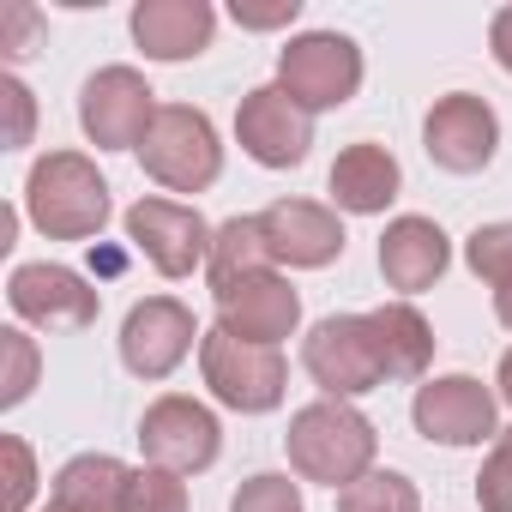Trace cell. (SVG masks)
I'll list each match as a JSON object with an SVG mask.
<instances>
[{"label":"cell","instance_id":"32","mask_svg":"<svg viewBox=\"0 0 512 512\" xmlns=\"http://www.w3.org/2000/svg\"><path fill=\"white\" fill-rule=\"evenodd\" d=\"M0 97L13 103V151H19V145H31V115H37L31 109V91L19 79H0Z\"/></svg>","mask_w":512,"mask_h":512},{"label":"cell","instance_id":"13","mask_svg":"<svg viewBox=\"0 0 512 512\" xmlns=\"http://www.w3.org/2000/svg\"><path fill=\"white\" fill-rule=\"evenodd\" d=\"M7 302L25 326H43V332H85L97 326V308H103V296L73 266H49V260L19 266L7 278Z\"/></svg>","mask_w":512,"mask_h":512},{"label":"cell","instance_id":"5","mask_svg":"<svg viewBox=\"0 0 512 512\" xmlns=\"http://www.w3.org/2000/svg\"><path fill=\"white\" fill-rule=\"evenodd\" d=\"M278 85H284L308 115L344 109V103L362 91V49H356L344 31L290 37V49L278 55Z\"/></svg>","mask_w":512,"mask_h":512},{"label":"cell","instance_id":"16","mask_svg":"<svg viewBox=\"0 0 512 512\" xmlns=\"http://www.w3.org/2000/svg\"><path fill=\"white\" fill-rule=\"evenodd\" d=\"M260 235H266V253L278 266H296V272H320L332 260H344V223L332 205L320 199H278L260 211Z\"/></svg>","mask_w":512,"mask_h":512},{"label":"cell","instance_id":"29","mask_svg":"<svg viewBox=\"0 0 512 512\" xmlns=\"http://www.w3.org/2000/svg\"><path fill=\"white\" fill-rule=\"evenodd\" d=\"M0 446H7V464H13L7 512H25V506H31V494H37V458H31V446H25L19 434H7V440H0Z\"/></svg>","mask_w":512,"mask_h":512},{"label":"cell","instance_id":"22","mask_svg":"<svg viewBox=\"0 0 512 512\" xmlns=\"http://www.w3.org/2000/svg\"><path fill=\"white\" fill-rule=\"evenodd\" d=\"M272 253H266V235H260V217H229L217 235H211V260H205V278L211 284H229V278H247V272H266Z\"/></svg>","mask_w":512,"mask_h":512},{"label":"cell","instance_id":"25","mask_svg":"<svg viewBox=\"0 0 512 512\" xmlns=\"http://www.w3.org/2000/svg\"><path fill=\"white\" fill-rule=\"evenodd\" d=\"M229 512H302V482H290L284 470H260L235 488Z\"/></svg>","mask_w":512,"mask_h":512},{"label":"cell","instance_id":"9","mask_svg":"<svg viewBox=\"0 0 512 512\" xmlns=\"http://www.w3.org/2000/svg\"><path fill=\"white\" fill-rule=\"evenodd\" d=\"M139 446L151 464L175 470V476H199L217 464L223 452V428L217 416L199 404V398H181V392H163L145 416H139Z\"/></svg>","mask_w":512,"mask_h":512},{"label":"cell","instance_id":"35","mask_svg":"<svg viewBox=\"0 0 512 512\" xmlns=\"http://www.w3.org/2000/svg\"><path fill=\"white\" fill-rule=\"evenodd\" d=\"M500 398H506V404H512V350H506V356H500Z\"/></svg>","mask_w":512,"mask_h":512},{"label":"cell","instance_id":"6","mask_svg":"<svg viewBox=\"0 0 512 512\" xmlns=\"http://www.w3.org/2000/svg\"><path fill=\"white\" fill-rule=\"evenodd\" d=\"M302 368L314 374V386L326 398H362L374 386H386V368H380V344H374V326L368 314H332L308 332L302 344Z\"/></svg>","mask_w":512,"mask_h":512},{"label":"cell","instance_id":"8","mask_svg":"<svg viewBox=\"0 0 512 512\" xmlns=\"http://www.w3.org/2000/svg\"><path fill=\"white\" fill-rule=\"evenodd\" d=\"M211 302H217V326L229 338H247V344H272L278 350L302 326V296L272 266L247 272V278H229V284H211Z\"/></svg>","mask_w":512,"mask_h":512},{"label":"cell","instance_id":"23","mask_svg":"<svg viewBox=\"0 0 512 512\" xmlns=\"http://www.w3.org/2000/svg\"><path fill=\"white\" fill-rule=\"evenodd\" d=\"M338 512H422V494L398 470H368L362 482H350L338 494Z\"/></svg>","mask_w":512,"mask_h":512},{"label":"cell","instance_id":"2","mask_svg":"<svg viewBox=\"0 0 512 512\" xmlns=\"http://www.w3.org/2000/svg\"><path fill=\"white\" fill-rule=\"evenodd\" d=\"M25 211L49 241H91L109 223V181L85 151H49L31 163Z\"/></svg>","mask_w":512,"mask_h":512},{"label":"cell","instance_id":"12","mask_svg":"<svg viewBox=\"0 0 512 512\" xmlns=\"http://www.w3.org/2000/svg\"><path fill=\"white\" fill-rule=\"evenodd\" d=\"M422 145L446 175H476L494 163L500 121L476 91H446V97H434V109L422 121Z\"/></svg>","mask_w":512,"mask_h":512},{"label":"cell","instance_id":"7","mask_svg":"<svg viewBox=\"0 0 512 512\" xmlns=\"http://www.w3.org/2000/svg\"><path fill=\"white\" fill-rule=\"evenodd\" d=\"M157 121V91L133 67H97L79 91V127L97 151H139Z\"/></svg>","mask_w":512,"mask_h":512},{"label":"cell","instance_id":"10","mask_svg":"<svg viewBox=\"0 0 512 512\" xmlns=\"http://www.w3.org/2000/svg\"><path fill=\"white\" fill-rule=\"evenodd\" d=\"M235 139L260 169H296V163H308L314 115L284 85H260V91H247L241 109H235Z\"/></svg>","mask_w":512,"mask_h":512},{"label":"cell","instance_id":"14","mask_svg":"<svg viewBox=\"0 0 512 512\" xmlns=\"http://www.w3.org/2000/svg\"><path fill=\"white\" fill-rule=\"evenodd\" d=\"M193 338H199V326H193L187 302H175V296H145V302H133L127 320H121V362H127V374H139V380H169V374L187 362Z\"/></svg>","mask_w":512,"mask_h":512},{"label":"cell","instance_id":"36","mask_svg":"<svg viewBox=\"0 0 512 512\" xmlns=\"http://www.w3.org/2000/svg\"><path fill=\"white\" fill-rule=\"evenodd\" d=\"M43 512H61V506H43Z\"/></svg>","mask_w":512,"mask_h":512},{"label":"cell","instance_id":"28","mask_svg":"<svg viewBox=\"0 0 512 512\" xmlns=\"http://www.w3.org/2000/svg\"><path fill=\"white\" fill-rule=\"evenodd\" d=\"M0 350H7V380H0V404H25L37 386V344L25 332H0Z\"/></svg>","mask_w":512,"mask_h":512},{"label":"cell","instance_id":"24","mask_svg":"<svg viewBox=\"0 0 512 512\" xmlns=\"http://www.w3.org/2000/svg\"><path fill=\"white\" fill-rule=\"evenodd\" d=\"M464 260H470V272H476L488 290H506V284H512V217L482 223V229L464 241Z\"/></svg>","mask_w":512,"mask_h":512},{"label":"cell","instance_id":"19","mask_svg":"<svg viewBox=\"0 0 512 512\" xmlns=\"http://www.w3.org/2000/svg\"><path fill=\"white\" fill-rule=\"evenodd\" d=\"M326 187H332V205H338V211L374 217V211H386V205L398 199L404 169H398V157H392L386 145L362 139V145L338 151V163H332V181H326Z\"/></svg>","mask_w":512,"mask_h":512},{"label":"cell","instance_id":"21","mask_svg":"<svg viewBox=\"0 0 512 512\" xmlns=\"http://www.w3.org/2000/svg\"><path fill=\"white\" fill-rule=\"evenodd\" d=\"M374 326V344H380V368H386V386H410L428 374L434 362V326L410 308V302H386L368 314Z\"/></svg>","mask_w":512,"mask_h":512},{"label":"cell","instance_id":"30","mask_svg":"<svg viewBox=\"0 0 512 512\" xmlns=\"http://www.w3.org/2000/svg\"><path fill=\"white\" fill-rule=\"evenodd\" d=\"M235 25H247V31H278V25H296V13H302V0H278V7H247V0H235Z\"/></svg>","mask_w":512,"mask_h":512},{"label":"cell","instance_id":"20","mask_svg":"<svg viewBox=\"0 0 512 512\" xmlns=\"http://www.w3.org/2000/svg\"><path fill=\"white\" fill-rule=\"evenodd\" d=\"M127 488H133V470L109 452H79L55 470L49 482V506L61 512H127Z\"/></svg>","mask_w":512,"mask_h":512},{"label":"cell","instance_id":"34","mask_svg":"<svg viewBox=\"0 0 512 512\" xmlns=\"http://www.w3.org/2000/svg\"><path fill=\"white\" fill-rule=\"evenodd\" d=\"M494 314H500V326L512 332V284H506V290H494Z\"/></svg>","mask_w":512,"mask_h":512},{"label":"cell","instance_id":"27","mask_svg":"<svg viewBox=\"0 0 512 512\" xmlns=\"http://www.w3.org/2000/svg\"><path fill=\"white\" fill-rule=\"evenodd\" d=\"M476 500L482 512H512V428L494 434V452L482 458V476H476Z\"/></svg>","mask_w":512,"mask_h":512},{"label":"cell","instance_id":"3","mask_svg":"<svg viewBox=\"0 0 512 512\" xmlns=\"http://www.w3.org/2000/svg\"><path fill=\"white\" fill-rule=\"evenodd\" d=\"M199 374H205L211 398L229 404V410H241V416H266V410H278V404H284V386H290L284 350L229 338L223 326L199 338Z\"/></svg>","mask_w":512,"mask_h":512},{"label":"cell","instance_id":"18","mask_svg":"<svg viewBox=\"0 0 512 512\" xmlns=\"http://www.w3.org/2000/svg\"><path fill=\"white\" fill-rule=\"evenodd\" d=\"M217 13L205 0H139L133 7V43L151 61H193L211 49Z\"/></svg>","mask_w":512,"mask_h":512},{"label":"cell","instance_id":"33","mask_svg":"<svg viewBox=\"0 0 512 512\" xmlns=\"http://www.w3.org/2000/svg\"><path fill=\"white\" fill-rule=\"evenodd\" d=\"M488 49H494V61L512 73V7L494 13V25H488Z\"/></svg>","mask_w":512,"mask_h":512},{"label":"cell","instance_id":"15","mask_svg":"<svg viewBox=\"0 0 512 512\" xmlns=\"http://www.w3.org/2000/svg\"><path fill=\"white\" fill-rule=\"evenodd\" d=\"M410 422L434 446H482V440H494V392L476 374H440V380L416 386Z\"/></svg>","mask_w":512,"mask_h":512},{"label":"cell","instance_id":"17","mask_svg":"<svg viewBox=\"0 0 512 512\" xmlns=\"http://www.w3.org/2000/svg\"><path fill=\"white\" fill-rule=\"evenodd\" d=\"M452 266V241L434 217H392L386 235H380V278L386 290L398 296H416V290H434L440 272Z\"/></svg>","mask_w":512,"mask_h":512},{"label":"cell","instance_id":"4","mask_svg":"<svg viewBox=\"0 0 512 512\" xmlns=\"http://www.w3.org/2000/svg\"><path fill=\"white\" fill-rule=\"evenodd\" d=\"M139 163L169 193H205L223 175V145H217L211 115L187 109V103H163L151 133H145V145H139Z\"/></svg>","mask_w":512,"mask_h":512},{"label":"cell","instance_id":"1","mask_svg":"<svg viewBox=\"0 0 512 512\" xmlns=\"http://www.w3.org/2000/svg\"><path fill=\"white\" fill-rule=\"evenodd\" d=\"M284 446H290V464H296L302 482H320V488H338V494H344L350 482H362V476L374 470L380 434H374V422H368L356 404L320 398V404H302V410L290 416Z\"/></svg>","mask_w":512,"mask_h":512},{"label":"cell","instance_id":"26","mask_svg":"<svg viewBox=\"0 0 512 512\" xmlns=\"http://www.w3.org/2000/svg\"><path fill=\"white\" fill-rule=\"evenodd\" d=\"M127 512H187V482L163 464H145V470H133Z\"/></svg>","mask_w":512,"mask_h":512},{"label":"cell","instance_id":"11","mask_svg":"<svg viewBox=\"0 0 512 512\" xmlns=\"http://www.w3.org/2000/svg\"><path fill=\"white\" fill-rule=\"evenodd\" d=\"M211 235L217 229L193 205H175V199H133L127 205V241L163 278H193V266L211 260Z\"/></svg>","mask_w":512,"mask_h":512},{"label":"cell","instance_id":"31","mask_svg":"<svg viewBox=\"0 0 512 512\" xmlns=\"http://www.w3.org/2000/svg\"><path fill=\"white\" fill-rule=\"evenodd\" d=\"M37 43V13L31 7H13L7 13V37H0V49H7V61H25Z\"/></svg>","mask_w":512,"mask_h":512}]
</instances>
